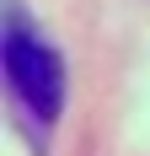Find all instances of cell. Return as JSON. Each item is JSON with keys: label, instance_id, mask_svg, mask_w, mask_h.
<instances>
[{"label": "cell", "instance_id": "6da1fadb", "mask_svg": "<svg viewBox=\"0 0 150 156\" xmlns=\"http://www.w3.org/2000/svg\"><path fill=\"white\" fill-rule=\"evenodd\" d=\"M0 65H5V86H11L16 108L27 113L38 129H54L64 119V102H70V70H64V54L48 43L22 11L5 16Z\"/></svg>", "mask_w": 150, "mask_h": 156}]
</instances>
